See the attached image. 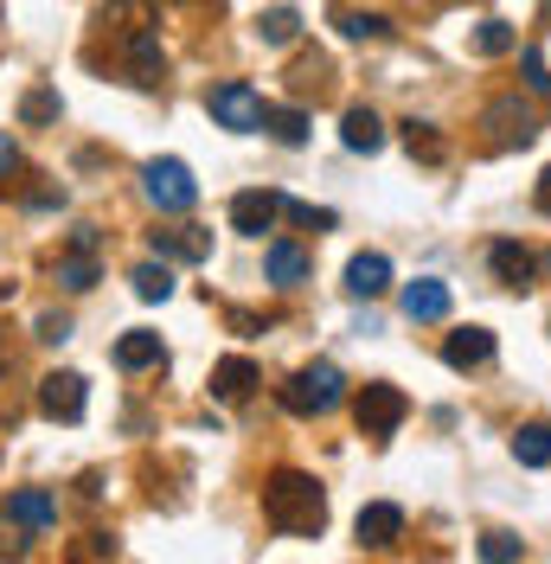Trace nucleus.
I'll return each mask as SVG.
<instances>
[{
    "mask_svg": "<svg viewBox=\"0 0 551 564\" xmlns=\"http://www.w3.org/2000/svg\"><path fill=\"white\" fill-rule=\"evenodd\" d=\"M20 122H58V90H52V84L26 90V104H20Z\"/></svg>",
    "mask_w": 551,
    "mask_h": 564,
    "instance_id": "nucleus-29",
    "label": "nucleus"
},
{
    "mask_svg": "<svg viewBox=\"0 0 551 564\" xmlns=\"http://www.w3.org/2000/svg\"><path fill=\"white\" fill-rule=\"evenodd\" d=\"M129 282H136L141 302H168V295H173V270H168V263H141Z\"/></svg>",
    "mask_w": 551,
    "mask_h": 564,
    "instance_id": "nucleus-26",
    "label": "nucleus"
},
{
    "mask_svg": "<svg viewBox=\"0 0 551 564\" xmlns=\"http://www.w3.org/2000/svg\"><path fill=\"white\" fill-rule=\"evenodd\" d=\"M487 263H494V276L507 282V289H519V295H526V289L539 282V270H545V257L526 250V245H494L487 250Z\"/></svg>",
    "mask_w": 551,
    "mask_h": 564,
    "instance_id": "nucleus-9",
    "label": "nucleus"
},
{
    "mask_svg": "<svg viewBox=\"0 0 551 564\" xmlns=\"http://www.w3.org/2000/svg\"><path fill=\"white\" fill-rule=\"evenodd\" d=\"M13 161H20V148H13V141H7V135H0V174H7Z\"/></svg>",
    "mask_w": 551,
    "mask_h": 564,
    "instance_id": "nucleus-35",
    "label": "nucleus"
},
{
    "mask_svg": "<svg viewBox=\"0 0 551 564\" xmlns=\"http://www.w3.org/2000/svg\"><path fill=\"white\" fill-rule=\"evenodd\" d=\"M449 282H436V276H423V282H411L404 289V315L411 321H449Z\"/></svg>",
    "mask_w": 551,
    "mask_h": 564,
    "instance_id": "nucleus-18",
    "label": "nucleus"
},
{
    "mask_svg": "<svg viewBox=\"0 0 551 564\" xmlns=\"http://www.w3.org/2000/svg\"><path fill=\"white\" fill-rule=\"evenodd\" d=\"M359 545H398V532H404V507H391V500H372V507H359Z\"/></svg>",
    "mask_w": 551,
    "mask_h": 564,
    "instance_id": "nucleus-13",
    "label": "nucleus"
},
{
    "mask_svg": "<svg viewBox=\"0 0 551 564\" xmlns=\"http://www.w3.org/2000/svg\"><path fill=\"white\" fill-rule=\"evenodd\" d=\"M206 109H212V122L218 129H231V135H250V129H263V97L244 84V77H231V84H212V97H206Z\"/></svg>",
    "mask_w": 551,
    "mask_h": 564,
    "instance_id": "nucleus-4",
    "label": "nucleus"
},
{
    "mask_svg": "<svg viewBox=\"0 0 551 564\" xmlns=\"http://www.w3.org/2000/svg\"><path fill=\"white\" fill-rule=\"evenodd\" d=\"M341 141L353 148V154H379L385 148V122L372 116V109H346L341 116Z\"/></svg>",
    "mask_w": 551,
    "mask_h": 564,
    "instance_id": "nucleus-20",
    "label": "nucleus"
},
{
    "mask_svg": "<svg viewBox=\"0 0 551 564\" xmlns=\"http://www.w3.org/2000/svg\"><path fill=\"white\" fill-rule=\"evenodd\" d=\"M263 129H270L282 148H302V141H309V116H302V109H263Z\"/></svg>",
    "mask_w": 551,
    "mask_h": 564,
    "instance_id": "nucleus-23",
    "label": "nucleus"
},
{
    "mask_svg": "<svg viewBox=\"0 0 551 564\" xmlns=\"http://www.w3.org/2000/svg\"><path fill=\"white\" fill-rule=\"evenodd\" d=\"M58 282H65L71 295H84V289H97V263H90V250H77L58 263Z\"/></svg>",
    "mask_w": 551,
    "mask_h": 564,
    "instance_id": "nucleus-27",
    "label": "nucleus"
},
{
    "mask_svg": "<svg viewBox=\"0 0 551 564\" xmlns=\"http://www.w3.org/2000/svg\"><path fill=\"white\" fill-rule=\"evenodd\" d=\"M532 199H539V212H545V218H551V167H545V174H539V193H532Z\"/></svg>",
    "mask_w": 551,
    "mask_h": 564,
    "instance_id": "nucleus-34",
    "label": "nucleus"
},
{
    "mask_svg": "<svg viewBox=\"0 0 551 564\" xmlns=\"http://www.w3.org/2000/svg\"><path fill=\"white\" fill-rule=\"evenodd\" d=\"M141 193H148V206H161V212H193L199 206V180H193L186 161H173V154H161V161L141 167Z\"/></svg>",
    "mask_w": 551,
    "mask_h": 564,
    "instance_id": "nucleus-3",
    "label": "nucleus"
},
{
    "mask_svg": "<svg viewBox=\"0 0 551 564\" xmlns=\"http://www.w3.org/2000/svg\"><path fill=\"white\" fill-rule=\"evenodd\" d=\"M309 270H314V263H309V250H302V245H289V238H276V245H270V282H276V289H302Z\"/></svg>",
    "mask_w": 551,
    "mask_h": 564,
    "instance_id": "nucleus-19",
    "label": "nucleus"
},
{
    "mask_svg": "<svg viewBox=\"0 0 551 564\" xmlns=\"http://www.w3.org/2000/svg\"><path fill=\"white\" fill-rule=\"evenodd\" d=\"M58 520V500L45 488H20V494H7V527H20V532H45Z\"/></svg>",
    "mask_w": 551,
    "mask_h": 564,
    "instance_id": "nucleus-10",
    "label": "nucleus"
},
{
    "mask_svg": "<svg viewBox=\"0 0 551 564\" xmlns=\"http://www.w3.org/2000/svg\"><path fill=\"white\" fill-rule=\"evenodd\" d=\"M122 70H129V84H141V90H154V84H161L168 58H161V39L148 33V26L122 33Z\"/></svg>",
    "mask_w": 551,
    "mask_h": 564,
    "instance_id": "nucleus-7",
    "label": "nucleus"
},
{
    "mask_svg": "<svg viewBox=\"0 0 551 564\" xmlns=\"http://www.w3.org/2000/svg\"><path fill=\"white\" fill-rule=\"evenodd\" d=\"M482 558H487V564H507V558H526V545H519L514 532H487V539H482Z\"/></svg>",
    "mask_w": 551,
    "mask_h": 564,
    "instance_id": "nucleus-30",
    "label": "nucleus"
},
{
    "mask_svg": "<svg viewBox=\"0 0 551 564\" xmlns=\"http://www.w3.org/2000/svg\"><path fill=\"white\" fill-rule=\"evenodd\" d=\"M443 359L455 366V372H475V366L494 359V334H487V327H462V334H449Z\"/></svg>",
    "mask_w": 551,
    "mask_h": 564,
    "instance_id": "nucleus-17",
    "label": "nucleus"
},
{
    "mask_svg": "<svg viewBox=\"0 0 551 564\" xmlns=\"http://www.w3.org/2000/svg\"><path fill=\"white\" fill-rule=\"evenodd\" d=\"M84 404H90V391H84L77 372H45V379H39V411L52 423H77Z\"/></svg>",
    "mask_w": 551,
    "mask_h": 564,
    "instance_id": "nucleus-6",
    "label": "nucleus"
},
{
    "mask_svg": "<svg viewBox=\"0 0 551 564\" xmlns=\"http://www.w3.org/2000/svg\"><path fill=\"white\" fill-rule=\"evenodd\" d=\"M514 45H519V33L507 20H482V26H475V52H482V58H500V52H514Z\"/></svg>",
    "mask_w": 551,
    "mask_h": 564,
    "instance_id": "nucleus-25",
    "label": "nucleus"
},
{
    "mask_svg": "<svg viewBox=\"0 0 551 564\" xmlns=\"http://www.w3.org/2000/svg\"><path fill=\"white\" fill-rule=\"evenodd\" d=\"M514 462L519 468H551V423H526V430H519Z\"/></svg>",
    "mask_w": 551,
    "mask_h": 564,
    "instance_id": "nucleus-21",
    "label": "nucleus"
},
{
    "mask_svg": "<svg viewBox=\"0 0 551 564\" xmlns=\"http://www.w3.org/2000/svg\"><path fill=\"white\" fill-rule=\"evenodd\" d=\"M526 84H532L539 97H545V90H551V65H545V58H539V52H526Z\"/></svg>",
    "mask_w": 551,
    "mask_h": 564,
    "instance_id": "nucleus-32",
    "label": "nucleus"
},
{
    "mask_svg": "<svg viewBox=\"0 0 551 564\" xmlns=\"http://www.w3.org/2000/svg\"><path fill=\"white\" fill-rule=\"evenodd\" d=\"M346 289H353L359 302L385 295V289H391V257H379V250H359V257L346 263Z\"/></svg>",
    "mask_w": 551,
    "mask_h": 564,
    "instance_id": "nucleus-14",
    "label": "nucleus"
},
{
    "mask_svg": "<svg viewBox=\"0 0 551 564\" xmlns=\"http://www.w3.org/2000/svg\"><path fill=\"white\" fill-rule=\"evenodd\" d=\"M334 26H341V39H359V45H366V39H385V33H391L379 13H334Z\"/></svg>",
    "mask_w": 551,
    "mask_h": 564,
    "instance_id": "nucleus-28",
    "label": "nucleus"
},
{
    "mask_svg": "<svg viewBox=\"0 0 551 564\" xmlns=\"http://www.w3.org/2000/svg\"><path fill=\"white\" fill-rule=\"evenodd\" d=\"M154 257H161V263H206L212 257V231H199V225L154 231Z\"/></svg>",
    "mask_w": 551,
    "mask_h": 564,
    "instance_id": "nucleus-12",
    "label": "nucleus"
},
{
    "mask_svg": "<svg viewBox=\"0 0 551 564\" xmlns=\"http://www.w3.org/2000/svg\"><path fill=\"white\" fill-rule=\"evenodd\" d=\"M39 334H45V340H65V334H71V321H58V315H45V321H39Z\"/></svg>",
    "mask_w": 551,
    "mask_h": 564,
    "instance_id": "nucleus-33",
    "label": "nucleus"
},
{
    "mask_svg": "<svg viewBox=\"0 0 551 564\" xmlns=\"http://www.w3.org/2000/svg\"><path fill=\"white\" fill-rule=\"evenodd\" d=\"M257 391V366L244 359V352H231V359H218L212 366V398H225V404H244Z\"/></svg>",
    "mask_w": 551,
    "mask_h": 564,
    "instance_id": "nucleus-16",
    "label": "nucleus"
},
{
    "mask_svg": "<svg viewBox=\"0 0 551 564\" xmlns=\"http://www.w3.org/2000/svg\"><path fill=\"white\" fill-rule=\"evenodd\" d=\"M257 33H263V45H295V33H302V13H295V7H270V13L257 20Z\"/></svg>",
    "mask_w": 551,
    "mask_h": 564,
    "instance_id": "nucleus-24",
    "label": "nucleus"
},
{
    "mask_svg": "<svg viewBox=\"0 0 551 564\" xmlns=\"http://www.w3.org/2000/svg\"><path fill=\"white\" fill-rule=\"evenodd\" d=\"M404 148H411V161H430V167H436V161H443L449 148H443V135H436V122H404Z\"/></svg>",
    "mask_w": 551,
    "mask_h": 564,
    "instance_id": "nucleus-22",
    "label": "nucleus"
},
{
    "mask_svg": "<svg viewBox=\"0 0 551 564\" xmlns=\"http://www.w3.org/2000/svg\"><path fill=\"white\" fill-rule=\"evenodd\" d=\"M263 520H270L282 539H314V532L327 527V494H321L314 475L282 468L270 488H263Z\"/></svg>",
    "mask_w": 551,
    "mask_h": 564,
    "instance_id": "nucleus-1",
    "label": "nucleus"
},
{
    "mask_svg": "<svg viewBox=\"0 0 551 564\" xmlns=\"http://www.w3.org/2000/svg\"><path fill=\"white\" fill-rule=\"evenodd\" d=\"M104 26H116V33H136V26H141V7H136V0H109V7H104Z\"/></svg>",
    "mask_w": 551,
    "mask_h": 564,
    "instance_id": "nucleus-31",
    "label": "nucleus"
},
{
    "mask_svg": "<svg viewBox=\"0 0 551 564\" xmlns=\"http://www.w3.org/2000/svg\"><path fill=\"white\" fill-rule=\"evenodd\" d=\"M487 129H494V148H526V141L539 135V116H532V109H519L514 97H507V104L487 109Z\"/></svg>",
    "mask_w": 551,
    "mask_h": 564,
    "instance_id": "nucleus-11",
    "label": "nucleus"
},
{
    "mask_svg": "<svg viewBox=\"0 0 551 564\" xmlns=\"http://www.w3.org/2000/svg\"><path fill=\"white\" fill-rule=\"evenodd\" d=\"M116 366H122V372H148V366H168V347H161V334H148V327H129V334L116 340Z\"/></svg>",
    "mask_w": 551,
    "mask_h": 564,
    "instance_id": "nucleus-15",
    "label": "nucleus"
},
{
    "mask_svg": "<svg viewBox=\"0 0 551 564\" xmlns=\"http://www.w3.org/2000/svg\"><path fill=\"white\" fill-rule=\"evenodd\" d=\"M404 411H411V398L398 386H385V379H372V386L353 398V417H359V436H372V443H385L398 423H404Z\"/></svg>",
    "mask_w": 551,
    "mask_h": 564,
    "instance_id": "nucleus-5",
    "label": "nucleus"
},
{
    "mask_svg": "<svg viewBox=\"0 0 551 564\" xmlns=\"http://www.w3.org/2000/svg\"><path fill=\"white\" fill-rule=\"evenodd\" d=\"M341 398H346V379H341V366H327V359H321V366H302V372L282 386V404H289L295 417H327Z\"/></svg>",
    "mask_w": 551,
    "mask_h": 564,
    "instance_id": "nucleus-2",
    "label": "nucleus"
},
{
    "mask_svg": "<svg viewBox=\"0 0 551 564\" xmlns=\"http://www.w3.org/2000/svg\"><path fill=\"white\" fill-rule=\"evenodd\" d=\"M276 218H282V193H270V186H250L231 199V231H244V238H263Z\"/></svg>",
    "mask_w": 551,
    "mask_h": 564,
    "instance_id": "nucleus-8",
    "label": "nucleus"
}]
</instances>
